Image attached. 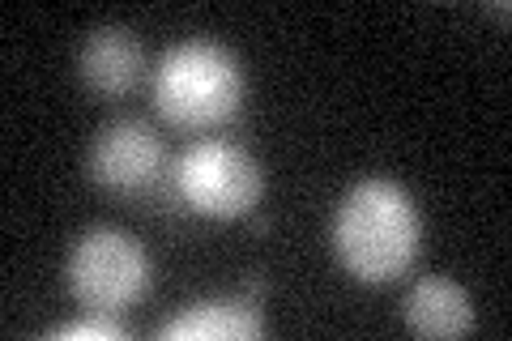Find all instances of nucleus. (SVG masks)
Wrapping results in <instances>:
<instances>
[{
  "label": "nucleus",
  "instance_id": "obj_1",
  "mask_svg": "<svg viewBox=\"0 0 512 341\" xmlns=\"http://www.w3.org/2000/svg\"><path fill=\"white\" fill-rule=\"evenodd\" d=\"M423 243V218L406 188L393 180H363L333 214V248L359 282H397Z\"/></svg>",
  "mask_w": 512,
  "mask_h": 341
},
{
  "label": "nucleus",
  "instance_id": "obj_2",
  "mask_svg": "<svg viewBox=\"0 0 512 341\" xmlns=\"http://www.w3.org/2000/svg\"><path fill=\"white\" fill-rule=\"evenodd\" d=\"M244 103V69L214 39H184L154 69V107L175 128H218Z\"/></svg>",
  "mask_w": 512,
  "mask_h": 341
},
{
  "label": "nucleus",
  "instance_id": "obj_3",
  "mask_svg": "<svg viewBox=\"0 0 512 341\" xmlns=\"http://www.w3.org/2000/svg\"><path fill=\"white\" fill-rule=\"evenodd\" d=\"M150 278L154 269L146 248L133 235L111 231V226L82 235L69 252V290L90 312L120 316L124 307H133L150 290Z\"/></svg>",
  "mask_w": 512,
  "mask_h": 341
},
{
  "label": "nucleus",
  "instance_id": "obj_4",
  "mask_svg": "<svg viewBox=\"0 0 512 341\" xmlns=\"http://www.w3.org/2000/svg\"><path fill=\"white\" fill-rule=\"evenodd\" d=\"M175 192L205 218H244L261 201V162L231 141H197L175 162Z\"/></svg>",
  "mask_w": 512,
  "mask_h": 341
},
{
  "label": "nucleus",
  "instance_id": "obj_5",
  "mask_svg": "<svg viewBox=\"0 0 512 341\" xmlns=\"http://www.w3.org/2000/svg\"><path fill=\"white\" fill-rule=\"evenodd\" d=\"M90 180L107 192H146L163 175V141L150 124L141 120H116L107 124L90 145Z\"/></svg>",
  "mask_w": 512,
  "mask_h": 341
},
{
  "label": "nucleus",
  "instance_id": "obj_6",
  "mask_svg": "<svg viewBox=\"0 0 512 341\" xmlns=\"http://www.w3.org/2000/svg\"><path fill=\"white\" fill-rule=\"evenodd\" d=\"M261 333L265 320L252 299H201L158 329L163 341H248Z\"/></svg>",
  "mask_w": 512,
  "mask_h": 341
},
{
  "label": "nucleus",
  "instance_id": "obj_7",
  "mask_svg": "<svg viewBox=\"0 0 512 341\" xmlns=\"http://www.w3.org/2000/svg\"><path fill=\"white\" fill-rule=\"evenodd\" d=\"M402 316L419 337H461L474 329V303L453 278H419L402 299Z\"/></svg>",
  "mask_w": 512,
  "mask_h": 341
},
{
  "label": "nucleus",
  "instance_id": "obj_8",
  "mask_svg": "<svg viewBox=\"0 0 512 341\" xmlns=\"http://www.w3.org/2000/svg\"><path fill=\"white\" fill-rule=\"evenodd\" d=\"M77 69H82V81L90 90L124 94L141 77V43L124 26H99L90 30L82 52H77Z\"/></svg>",
  "mask_w": 512,
  "mask_h": 341
},
{
  "label": "nucleus",
  "instance_id": "obj_9",
  "mask_svg": "<svg viewBox=\"0 0 512 341\" xmlns=\"http://www.w3.org/2000/svg\"><path fill=\"white\" fill-rule=\"evenodd\" d=\"M56 341H120L124 337V324L111 316V312H90V316H77L69 324L52 329Z\"/></svg>",
  "mask_w": 512,
  "mask_h": 341
}]
</instances>
